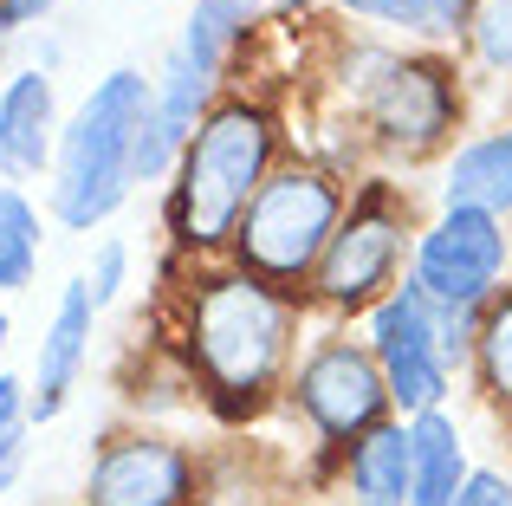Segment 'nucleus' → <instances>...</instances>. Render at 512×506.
<instances>
[{
    "mask_svg": "<svg viewBox=\"0 0 512 506\" xmlns=\"http://www.w3.org/2000/svg\"><path fill=\"white\" fill-rule=\"evenodd\" d=\"M266 176H273V117L247 98L208 111V124L182 150V176L169 195V234L182 247L234 241L240 215L266 189Z\"/></svg>",
    "mask_w": 512,
    "mask_h": 506,
    "instance_id": "1",
    "label": "nucleus"
},
{
    "mask_svg": "<svg viewBox=\"0 0 512 506\" xmlns=\"http://www.w3.org/2000/svg\"><path fill=\"white\" fill-rule=\"evenodd\" d=\"M156 85L143 72H111L91 85V98L78 104V117L59 130V182H52V208L65 228H98L104 215H117L137 182V124L150 117Z\"/></svg>",
    "mask_w": 512,
    "mask_h": 506,
    "instance_id": "2",
    "label": "nucleus"
},
{
    "mask_svg": "<svg viewBox=\"0 0 512 506\" xmlns=\"http://www.w3.org/2000/svg\"><path fill=\"white\" fill-rule=\"evenodd\" d=\"M292 305L279 286L253 273H214L188 292V357L201 364L214 396L253 403L286 364Z\"/></svg>",
    "mask_w": 512,
    "mask_h": 506,
    "instance_id": "3",
    "label": "nucleus"
},
{
    "mask_svg": "<svg viewBox=\"0 0 512 506\" xmlns=\"http://www.w3.org/2000/svg\"><path fill=\"white\" fill-rule=\"evenodd\" d=\"M338 221H344V195L325 169H273L234 228L240 273L266 279V286H299V279L318 273Z\"/></svg>",
    "mask_w": 512,
    "mask_h": 506,
    "instance_id": "4",
    "label": "nucleus"
},
{
    "mask_svg": "<svg viewBox=\"0 0 512 506\" xmlns=\"http://www.w3.org/2000/svg\"><path fill=\"white\" fill-rule=\"evenodd\" d=\"M506 273V228L500 215L480 208H441V221L415 241V279L428 305H461V312H487L493 286Z\"/></svg>",
    "mask_w": 512,
    "mask_h": 506,
    "instance_id": "5",
    "label": "nucleus"
},
{
    "mask_svg": "<svg viewBox=\"0 0 512 506\" xmlns=\"http://www.w3.org/2000/svg\"><path fill=\"white\" fill-rule=\"evenodd\" d=\"M370 357L383 364L389 403H402L409 416H428L448 396V357L435 338V305L415 286H396L376 299L370 312Z\"/></svg>",
    "mask_w": 512,
    "mask_h": 506,
    "instance_id": "6",
    "label": "nucleus"
},
{
    "mask_svg": "<svg viewBox=\"0 0 512 506\" xmlns=\"http://www.w3.org/2000/svg\"><path fill=\"white\" fill-rule=\"evenodd\" d=\"M363 111H370L383 143H396V150H435L454 130L461 91H454V72L441 59H383L370 91H363Z\"/></svg>",
    "mask_w": 512,
    "mask_h": 506,
    "instance_id": "7",
    "label": "nucleus"
},
{
    "mask_svg": "<svg viewBox=\"0 0 512 506\" xmlns=\"http://www.w3.org/2000/svg\"><path fill=\"white\" fill-rule=\"evenodd\" d=\"M299 409L331 442H363L370 429H383V409H389L383 364L357 344H325L299 370Z\"/></svg>",
    "mask_w": 512,
    "mask_h": 506,
    "instance_id": "8",
    "label": "nucleus"
},
{
    "mask_svg": "<svg viewBox=\"0 0 512 506\" xmlns=\"http://www.w3.org/2000/svg\"><path fill=\"white\" fill-rule=\"evenodd\" d=\"M396 266H402V215L370 195L363 208H350V221H338L312 279L325 305H370L396 279Z\"/></svg>",
    "mask_w": 512,
    "mask_h": 506,
    "instance_id": "9",
    "label": "nucleus"
},
{
    "mask_svg": "<svg viewBox=\"0 0 512 506\" xmlns=\"http://www.w3.org/2000/svg\"><path fill=\"white\" fill-rule=\"evenodd\" d=\"M188 494H195V461L163 435H124L85 474V506H188Z\"/></svg>",
    "mask_w": 512,
    "mask_h": 506,
    "instance_id": "10",
    "label": "nucleus"
},
{
    "mask_svg": "<svg viewBox=\"0 0 512 506\" xmlns=\"http://www.w3.org/2000/svg\"><path fill=\"white\" fill-rule=\"evenodd\" d=\"M59 104H52V78L39 72H13L0 91V169L7 176H39L59 156Z\"/></svg>",
    "mask_w": 512,
    "mask_h": 506,
    "instance_id": "11",
    "label": "nucleus"
},
{
    "mask_svg": "<svg viewBox=\"0 0 512 506\" xmlns=\"http://www.w3.org/2000/svg\"><path fill=\"white\" fill-rule=\"evenodd\" d=\"M91 286L85 279H72V286L59 292V312H52V331L46 344H39V370H33V416L52 422L65 409V396H72L78 370H85L91 357Z\"/></svg>",
    "mask_w": 512,
    "mask_h": 506,
    "instance_id": "12",
    "label": "nucleus"
},
{
    "mask_svg": "<svg viewBox=\"0 0 512 506\" xmlns=\"http://www.w3.org/2000/svg\"><path fill=\"white\" fill-rule=\"evenodd\" d=\"M415 494V435L383 422L350 442V506H409Z\"/></svg>",
    "mask_w": 512,
    "mask_h": 506,
    "instance_id": "13",
    "label": "nucleus"
},
{
    "mask_svg": "<svg viewBox=\"0 0 512 506\" xmlns=\"http://www.w3.org/2000/svg\"><path fill=\"white\" fill-rule=\"evenodd\" d=\"M441 202L480 208V215H512V130H493V137L467 143L454 156L448 182H441Z\"/></svg>",
    "mask_w": 512,
    "mask_h": 506,
    "instance_id": "14",
    "label": "nucleus"
},
{
    "mask_svg": "<svg viewBox=\"0 0 512 506\" xmlns=\"http://www.w3.org/2000/svg\"><path fill=\"white\" fill-rule=\"evenodd\" d=\"M415 435V494L409 506H454L467 487V442L461 429H454L441 409H428V416L409 422Z\"/></svg>",
    "mask_w": 512,
    "mask_h": 506,
    "instance_id": "15",
    "label": "nucleus"
},
{
    "mask_svg": "<svg viewBox=\"0 0 512 506\" xmlns=\"http://www.w3.org/2000/svg\"><path fill=\"white\" fill-rule=\"evenodd\" d=\"M253 7L260 0H195V13H188V33H182V59L195 65V72H221V59H227V46H234L240 33L253 26Z\"/></svg>",
    "mask_w": 512,
    "mask_h": 506,
    "instance_id": "16",
    "label": "nucleus"
},
{
    "mask_svg": "<svg viewBox=\"0 0 512 506\" xmlns=\"http://www.w3.org/2000/svg\"><path fill=\"white\" fill-rule=\"evenodd\" d=\"M338 7L363 13V20H383V26H402V33H422V39H454L474 20V0H338Z\"/></svg>",
    "mask_w": 512,
    "mask_h": 506,
    "instance_id": "17",
    "label": "nucleus"
},
{
    "mask_svg": "<svg viewBox=\"0 0 512 506\" xmlns=\"http://www.w3.org/2000/svg\"><path fill=\"white\" fill-rule=\"evenodd\" d=\"M208 85H214V78H208V72H195L182 52H175V59L163 65V85H156V124L169 130L175 150L188 143V130L208 124V117H201V104H208Z\"/></svg>",
    "mask_w": 512,
    "mask_h": 506,
    "instance_id": "18",
    "label": "nucleus"
},
{
    "mask_svg": "<svg viewBox=\"0 0 512 506\" xmlns=\"http://www.w3.org/2000/svg\"><path fill=\"white\" fill-rule=\"evenodd\" d=\"M39 266V215L20 189H0V286L20 292Z\"/></svg>",
    "mask_w": 512,
    "mask_h": 506,
    "instance_id": "19",
    "label": "nucleus"
},
{
    "mask_svg": "<svg viewBox=\"0 0 512 506\" xmlns=\"http://www.w3.org/2000/svg\"><path fill=\"white\" fill-rule=\"evenodd\" d=\"M474 364H480V383H487L493 403H512V292H500V299L480 312Z\"/></svg>",
    "mask_w": 512,
    "mask_h": 506,
    "instance_id": "20",
    "label": "nucleus"
},
{
    "mask_svg": "<svg viewBox=\"0 0 512 506\" xmlns=\"http://www.w3.org/2000/svg\"><path fill=\"white\" fill-rule=\"evenodd\" d=\"M26 416H33V396H26L20 377H0V494L13 487L26 455Z\"/></svg>",
    "mask_w": 512,
    "mask_h": 506,
    "instance_id": "21",
    "label": "nucleus"
},
{
    "mask_svg": "<svg viewBox=\"0 0 512 506\" xmlns=\"http://www.w3.org/2000/svg\"><path fill=\"white\" fill-rule=\"evenodd\" d=\"M467 39L487 65H512V0H474V20H467Z\"/></svg>",
    "mask_w": 512,
    "mask_h": 506,
    "instance_id": "22",
    "label": "nucleus"
},
{
    "mask_svg": "<svg viewBox=\"0 0 512 506\" xmlns=\"http://www.w3.org/2000/svg\"><path fill=\"white\" fill-rule=\"evenodd\" d=\"M124 273H130V247L124 241H104L98 247V260H91V273H85V286H91V305H111L117 292H124Z\"/></svg>",
    "mask_w": 512,
    "mask_h": 506,
    "instance_id": "23",
    "label": "nucleus"
},
{
    "mask_svg": "<svg viewBox=\"0 0 512 506\" xmlns=\"http://www.w3.org/2000/svg\"><path fill=\"white\" fill-rule=\"evenodd\" d=\"M454 506H512V474L500 468H467V487Z\"/></svg>",
    "mask_w": 512,
    "mask_h": 506,
    "instance_id": "24",
    "label": "nucleus"
},
{
    "mask_svg": "<svg viewBox=\"0 0 512 506\" xmlns=\"http://www.w3.org/2000/svg\"><path fill=\"white\" fill-rule=\"evenodd\" d=\"M39 13H52V0H0V33H13L20 20H39Z\"/></svg>",
    "mask_w": 512,
    "mask_h": 506,
    "instance_id": "25",
    "label": "nucleus"
},
{
    "mask_svg": "<svg viewBox=\"0 0 512 506\" xmlns=\"http://www.w3.org/2000/svg\"><path fill=\"white\" fill-rule=\"evenodd\" d=\"M266 7H312V0H266Z\"/></svg>",
    "mask_w": 512,
    "mask_h": 506,
    "instance_id": "26",
    "label": "nucleus"
},
{
    "mask_svg": "<svg viewBox=\"0 0 512 506\" xmlns=\"http://www.w3.org/2000/svg\"><path fill=\"white\" fill-rule=\"evenodd\" d=\"M7 331H13V325H7V312H0V351H7Z\"/></svg>",
    "mask_w": 512,
    "mask_h": 506,
    "instance_id": "27",
    "label": "nucleus"
},
{
    "mask_svg": "<svg viewBox=\"0 0 512 506\" xmlns=\"http://www.w3.org/2000/svg\"><path fill=\"white\" fill-rule=\"evenodd\" d=\"M0 46H7V33H0Z\"/></svg>",
    "mask_w": 512,
    "mask_h": 506,
    "instance_id": "28",
    "label": "nucleus"
}]
</instances>
